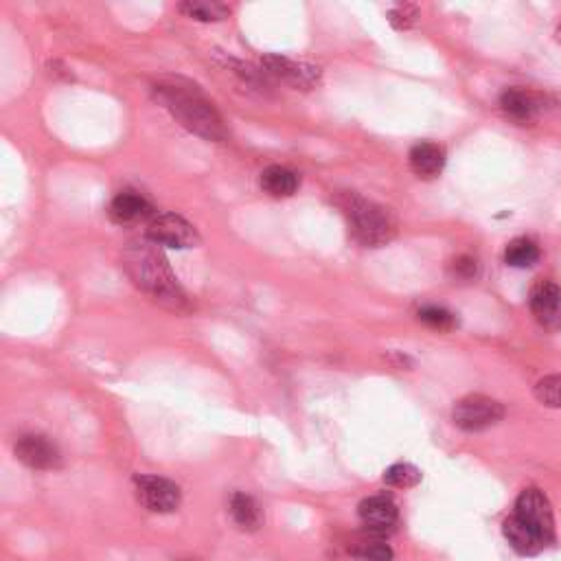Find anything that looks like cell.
<instances>
[{
	"mask_svg": "<svg viewBox=\"0 0 561 561\" xmlns=\"http://www.w3.org/2000/svg\"><path fill=\"white\" fill-rule=\"evenodd\" d=\"M502 533H505L506 542L522 555H536L542 548H546L544 539L539 537L531 526H526L520 517L513 516V513L506 517L505 525H502Z\"/></svg>",
	"mask_w": 561,
	"mask_h": 561,
	"instance_id": "cell-14",
	"label": "cell"
},
{
	"mask_svg": "<svg viewBox=\"0 0 561 561\" xmlns=\"http://www.w3.org/2000/svg\"><path fill=\"white\" fill-rule=\"evenodd\" d=\"M265 64H268L270 73L279 75V77L294 85H312L314 79L318 77V68L307 66V64L281 60V57H268Z\"/></svg>",
	"mask_w": 561,
	"mask_h": 561,
	"instance_id": "cell-16",
	"label": "cell"
},
{
	"mask_svg": "<svg viewBox=\"0 0 561 561\" xmlns=\"http://www.w3.org/2000/svg\"><path fill=\"white\" fill-rule=\"evenodd\" d=\"M160 99L165 101V105L174 112V116H178L183 121V125L189 130L197 132V135L213 138V141H220L226 136L224 132L220 116L217 112L211 108V104L200 97V95H191L183 88H175V85H160Z\"/></svg>",
	"mask_w": 561,
	"mask_h": 561,
	"instance_id": "cell-2",
	"label": "cell"
},
{
	"mask_svg": "<svg viewBox=\"0 0 561 561\" xmlns=\"http://www.w3.org/2000/svg\"><path fill=\"white\" fill-rule=\"evenodd\" d=\"M537 259H539L537 244L526 237L513 239L505 250V261L513 265V268H531Z\"/></svg>",
	"mask_w": 561,
	"mask_h": 561,
	"instance_id": "cell-19",
	"label": "cell"
},
{
	"mask_svg": "<svg viewBox=\"0 0 561 561\" xmlns=\"http://www.w3.org/2000/svg\"><path fill=\"white\" fill-rule=\"evenodd\" d=\"M513 516L520 517L526 526H531L539 537L544 539V544L555 542V520L553 511H550V502L542 491L531 487L525 489L516 500V509Z\"/></svg>",
	"mask_w": 561,
	"mask_h": 561,
	"instance_id": "cell-5",
	"label": "cell"
},
{
	"mask_svg": "<svg viewBox=\"0 0 561 561\" xmlns=\"http://www.w3.org/2000/svg\"><path fill=\"white\" fill-rule=\"evenodd\" d=\"M500 105L511 119L516 121H531L536 119L542 110V97L531 90H522V88H509L502 93Z\"/></svg>",
	"mask_w": 561,
	"mask_h": 561,
	"instance_id": "cell-11",
	"label": "cell"
},
{
	"mask_svg": "<svg viewBox=\"0 0 561 561\" xmlns=\"http://www.w3.org/2000/svg\"><path fill=\"white\" fill-rule=\"evenodd\" d=\"M536 397L539 404L548 408H561V376H548L539 379L536 386Z\"/></svg>",
	"mask_w": 561,
	"mask_h": 561,
	"instance_id": "cell-21",
	"label": "cell"
},
{
	"mask_svg": "<svg viewBox=\"0 0 561 561\" xmlns=\"http://www.w3.org/2000/svg\"><path fill=\"white\" fill-rule=\"evenodd\" d=\"M178 561H195V559H178Z\"/></svg>",
	"mask_w": 561,
	"mask_h": 561,
	"instance_id": "cell-27",
	"label": "cell"
},
{
	"mask_svg": "<svg viewBox=\"0 0 561 561\" xmlns=\"http://www.w3.org/2000/svg\"><path fill=\"white\" fill-rule=\"evenodd\" d=\"M147 237L154 244L167 245V248H194L200 244V235L195 228L175 213L154 217L147 228Z\"/></svg>",
	"mask_w": 561,
	"mask_h": 561,
	"instance_id": "cell-6",
	"label": "cell"
},
{
	"mask_svg": "<svg viewBox=\"0 0 561 561\" xmlns=\"http://www.w3.org/2000/svg\"><path fill=\"white\" fill-rule=\"evenodd\" d=\"M416 20V9L413 5H399L391 12V23L395 29H408Z\"/></svg>",
	"mask_w": 561,
	"mask_h": 561,
	"instance_id": "cell-24",
	"label": "cell"
},
{
	"mask_svg": "<svg viewBox=\"0 0 561 561\" xmlns=\"http://www.w3.org/2000/svg\"><path fill=\"white\" fill-rule=\"evenodd\" d=\"M356 555L365 561H391L393 550L382 539H362L356 546Z\"/></svg>",
	"mask_w": 561,
	"mask_h": 561,
	"instance_id": "cell-23",
	"label": "cell"
},
{
	"mask_svg": "<svg viewBox=\"0 0 561 561\" xmlns=\"http://www.w3.org/2000/svg\"><path fill=\"white\" fill-rule=\"evenodd\" d=\"M452 270H454V276H456V279H474V276H476L478 265H476V261L472 259V256L463 255V256H458V259H454Z\"/></svg>",
	"mask_w": 561,
	"mask_h": 561,
	"instance_id": "cell-25",
	"label": "cell"
},
{
	"mask_svg": "<svg viewBox=\"0 0 561 561\" xmlns=\"http://www.w3.org/2000/svg\"><path fill=\"white\" fill-rule=\"evenodd\" d=\"M384 480H386V485H391V487L410 489V487H415V485H419L421 472L415 467V465L397 463V465H393V467L386 469V474H384Z\"/></svg>",
	"mask_w": 561,
	"mask_h": 561,
	"instance_id": "cell-20",
	"label": "cell"
},
{
	"mask_svg": "<svg viewBox=\"0 0 561 561\" xmlns=\"http://www.w3.org/2000/svg\"><path fill=\"white\" fill-rule=\"evenodd\" d=\"M136 498L152 513H171L180 506V489L167 478L160 476H138Z\"/></svg>",
	"mask_w": 561,
	"mask_h": 561,
	"instance_id": "cell-7",
	"label": "cell"
},
{
	"mask_svg": "<svg viewBox=\"0 0 561 561\" xmlns=\"http://www.w3.org/2000/svg\"><path fill=\"white\" fill-rule=\"evenodd\" d=\"M152 213V206L143 195L136 191H121L119 195L112 200L110 205V217L116 224H135L145 220Z\"/></svg>",
	"mask_w": 561,
	"mask_h": 561,
	"instance_id": "cell-13",
	"label": "cell"
},
{
	"mask_svg": "<svg viewBox=\"0 0 561 561\" xmlns=\"http://www.w3.org/2000/svg\"><path fill=\"white\" fill-rule=\"evenodd\" d=\"M533 316L546 329H561V287L550 281H539L528 298Z\"/></svg>",
	"mask_w": 561,
	"mask_h": 561,
	"instance_id": "cell-9",
	"label": "cell"
},
{
	"mask_svg": "<svg viewBox=\"0 0 561 561\" xmlns=\"http://www.w3.org/2000/svg\"><path fill=\"white\" fill-rule=\"evenodd\" d=\"M357 516H360L366 531H371L373 536H384V533H388L397 525L399 513L391 498H386V496H371V498L360 502Z\"/></svg>",
	"mask_w": 561,
	"mask_h": 561,
	"instance_id": "cell-10",
	"label": "cell"
},
{
	"mask_svg": "<svg viewBox=\"0 0 561 561\" xmlns=\"http://www.w3.org/2000/svg\"><path fill=\"white\" fill-rule=\"evenodd\" d=\"M123 265L136 286L160 306L175 309V312L185 309V294L180 292L167 261L154 248V244H132L123 255Z\"/></svg>",
	"mask_w": 561,
	"mask_h": 561,
	"instance_id": "cell-1",
	"label": "cell"
},
{
	"mask_svg": "<svg viewBox=\"0 0 561 561\" xmlns=\"http://www.w3.org/2000/svg\"><path fill=\"white\" fill-rule=\"evenodd\" d=\"M419 320H421V323H426L427 327L439 329V331H450V329L456 327V318H454V314H450L447 309H443V307L419 309Z\"/></svg>",
	"mask_w": 561,
	"mask_h": 561,
	"instance_id": "cell-22",
	"label": "cell"
},
{
	"mask_svg": "<svg viewBox=\"0 0 561 561\" xmlns=\"http://www.w3.org/2000/svg\"><path fill=\"white\" fill-rule=\"evenodd\" d=\"M231 516L235 520V525L244 531H256L264 522V516H261V506L256 505L255 498L245 494H235L231 498Z\"/></svg>",
	"mask_w": 561,
	"mask_h": 561,
	"instance_id": "cell-17",
	"label": "cell"
},
{
	"mask_svg": "<svg viewBox=\"0 0 561 561\" xmlns=\"http://www.w3.org/2000/svg\"><path fill=\"white\" fill-rule=\"evenodd\" d=\"M345 211L354 226L356 237L365 245L388 244L395 235V222L386 208L357 195H346Z\"/></svg>",
	"mask_w": 561,
	"mask_h": 561,
	"instance_id": "cell-3",
	"label": "cell"
},
{
	"mask_svg": "<svg viewBox=\"0 0 561 561\" xmlns=\"http://www.w3.org/2000/svg\"><path fill=\"white\" fill-rule=\"evenodd\" d=\"M180 12L189 15V18L202 20V23H215V20H224L231 14V7L217 0H189V3L180 5Z\"/></svg>",
	"mask_w": 561,
	"mask_h": 561,
	"instance_id": "cell-18",
	"label": "cell"
},
{
	"mask_svg": "<svg viewBox=\"0 0 561 561\" xmlns=\"http://www.w3.org/2000/svg\"><path fill=\"white\" fill-rule=\"evenodd\" d=\"M557 37L561 40V25H559V29H557Z\"/></svg>",
	"mask_w": 561,
	"mask_h": 561,
	"instance_id": "cell-26",
	"label": "cell"
},
{
	"mask_svg": "<svg viewBox=\"0 0 561 561\" xmlns=\"http://www.w3.org/2000/svg\"><path fill=\"white\" fill-rule=\"evenodd\" d=\"M261 189L272 197H290L298 189V175L281 165H272L261 174Z\"/></svg>",
	"mask_w": 561,
	"mask_h": 561,
	"instance_id": "cell-15",
	"label": "cell"
},
{
	"mask_svg": "<svg viewBox=\"0 0 561 561\" xmlns=\"http://www.w3.org/2000/svg\"><path fill=\"white\" fill-rule=\"evenodd\" d=\"M505 416V408L496 399L485 395H469L454 406L452 419L465 432H480L496 426Z\"/></svg>",
	"mask_w": 561,
	"mask_h": 561,
	"instance_id": "cell-4",
	"label": "cell"
},
{
	"mask_svg": "<svg viewBox=\"0 0 561 561\" xmlns=\"http://www.w3.org/2000/svg\"><path fill=\"white\" fill-rule=\"evenodd\" d=\"M410 167L419 178H436L446 165V152L436 143L424 141L410 149Z\"/></svg>",
	"mask_w": 561,
	"mask_h": 561,
	"instance_id": "cell-12",
	"label": "cell"
},
{
	"mask_svg": "<svg viewBox=\"0 0 561 561\" xmlns=\"http://www.w3.org/2000/svg\"><path fill=\"white\" fill-rule=\"evenodd\" d=\"M15 458L26 467L49 472L62 465V454L53 441L42 435H23L15 443Z\"/></svg>",
	"mask_w": 561,
	"mask_h": 561,
	"instance_id": "cell-8",
	"label": "cell"
}]
</instances>
